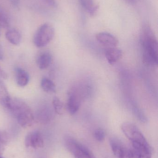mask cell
Returning a JSON list of instances; mask_svg holds the SVG:
<instances>
[{
  "instance_id": "6da1fadb",
  "label": "cell",
  "mask_w": 158,
  "mask_h": 158,
  "mask_svg": "<svg viewBox=\"0 0 158 158\" xmlns=\"http://www.w3.org/2000/svg\"><path fill=\"white\" fill-rule=\"evenodd\" d=\"M121 130L131 144L133 158H152V148L135 124L124 123L122 124Z\"/></svg>"
},
{
  "instance_id": "7a4b0ae2",
  "label": "cell",
  "mask_w": 158,
  "mask_h": 158,
  "mask_svg": "<svg viewBox=\"0 0 158 158\" xmlns=\"http://www.w3.org/2000/svg\"><path fill=\"white\" fill-rule=\"evenodd\" d=\"M140 41L143 48V58L144 63L150 65H157V40L152 28L147 23L143 26Z\"/></svg>"
},
{
  "instance_id": "3957f363",
  "label": "cell",
  "mask_w": 158,
  "mask_h": 158,
  "mask_svg": "<svg viewBox=\"0 0 158 158\" xmlns=\"http://www.w3.org/2000/svg\"><path fill=\"white\" fill-rule=\"evenodd\" d=\"M8 110L22 128H28L32 126L35 117L29 106L22 99L12 98Z\"/></svg>"
},
{
  "instance_id": "277c9868",
  "label": "cell",
  "mask_w": 158,
  "mask_h": 158,
  "mask_svg": "<svg viewBox=\"0 0 158 158\" xmlns=\"http://www.w3.org/2000/svg\"><path fill=\"white\" fill-rule=\"evenodd\" d=\"M64 143L66 148L75 158H96L88 148L71 136H65Z\"/></svg>"
},
{
  "instance_id": "5b68a950",
  "label": "cell",
  "mask_w": 158,
  "mask_h": 158,
  "mask_svg": "<svg viewBox=\"0 0 158 158\" xmlns=\"http://www.w3.org/2000/svg\"><path fill=\"white\" fill-rule=\"evenodd\" d=\"M55 30L49 23H44L37 30L33 37V43L36 47L42 48L46 46L53 40Z\"/></svg>"
},
{
  "instance_id": "8992f818",
  "label": "cell",
  "mask_w": 158,
  "mask_h": 158,
  "mask_svg": "<svg viewBox=\"0 0 158 158\" xmlns=\"http://www.w3.org/2000/svg\"><path fill=\"white\" fill-rule=\"evenodd\" d=\"M109 145L113 154L117 158H133L131 149L118 138H110Z\"/></svg>"
},
{
  "instance_id": "52a82bcc",
  "label": "cell",
  "mask_w": 158,
  "mask_h": 158,
  "mask_svg": "<svg viewBox=\"0 0 158 158\" xmlns=\"http://www.w3.org/2000/svg\"><path fill=\"white\" fill-rule=\"evenodd\" d=\"M25 144L26 147L32 149L43 148L44 141L41 132L38 130L30 132L25 137Z\"/></svg>"
},
{
  "instance_id": "ba28073f",
  "label": "cell",
  "mask_w": 158,
  "mask_h": 158,
  "mask_svg": "<svg viewBox=\"0 0 158 158\" xmlns=\"http://www.w3.org/2000/svg\"><path fill=\"white\" fill-rule=\"evenodd\" d=\"M80 106V98L79 94L74 90H71L69 93L67 103V108L69 113L70 115H74L79 111Z\"/></svg>"
},
{
  "instance_id": "9c48e42d",
  "label": "cell",
  "mask_w": 158,
  "mask_h": 158,
  "mask_svg": "<svg viewBox=\"0 0 158 158\" xmlns=\"http://www.w3.org/2000/svg\"><path fill=\"white\" fill-rule=\"evenodd\" d=\"M97 41L106 48L117 47L119 41L116 37L107 32H101L96 36Z\"/></svg>"
},
{
  "instance_id": "30bf717a",
  "label": "cell",
  "mask_w": 158,
  "mask_h": 158,
  "mask_svg": "<svg viewBox=\"0 0 158 158\" xmlns=\"http://www.w3.org/2000/svg\"><path fill=\"white\" fill-rule=\"evenodd\" d=\"M53 117L52 108L48 105H44L37 110L36 113L37 120L42 124L50 122Z\"/></svg>"
},
{
  "instance_id": "8fae6325",
  "label": "cell",
  "mask_w": 158,
  "mask_h": 158,
  "mask_svg": "<svg viewBox=\"0 0 158 158\" xmlns=\"http://www.w3.org/2000/svg\"><path fill=\"white\" fill-rule=\"evenodd\" d=\"M105 54L108 62L110 64H114L117 63L122 56V51L117 47L106 48Z\"/></svg>"
},
{
  "instance_id": "7c38bea8",
  "label": "cell",
  "mask_w": 158,
  "mask_h": 158,
  "mask_svg": "<svg viewBox=\"0 0 158 158\" xmlns=\"http://www.w3.org/2000/svg\"><path fill=\"white\" fill-rule=\"evenodd\" d=\"M15 76L17 84L20 87L26 86L29 81L28 73L21 68L15 69Z\"/></svg>"
},
{
  "instance_id": "4fadbf2b",
  "label": "cell",
  "mask_w": 158,
  "mask_h": 158,
  "mask_svg": "<svg viewBox=\"0 0 158 158\" xmlns=\"http://www.w3.org/2000/svg\"><path fill=\"white\" fill-rule=\"evenodd\" d=\"M11 99L6 86L3 82L0 80V105L8 110Z\"/></svg>"
},
{
  "instance_id": "5bb4252c",
  "label": "cell",
  "mask_w": 158,
  "mask_h": 158,
  "mask_svg": "<svg viewBox=\"0 0 158 158\" xmlns=\"http://www.w3.org/2000/svg\"><path fill=\"white\" fill-rule=\"evenodd\" d=\"M79 1L83 8L91 16L95 15L98 12L99 6L94 0H79Z\"/></svg>"
},
{
  "instance_id": "9a60e30c",
  "label": "cell",
  "mask_w": 158,
  "mask_h": 158,
  "mask_svg": "<svg viewBox=\"0 0 158 158\" xmlns=\"http://www.w3.org/2000/svg\"><path fill=\"white\" fill-rule=\"evenodd\" d=\"M53 61L52 55L48 52L42 53L37 57V66L41 70L46 69L50 66Z\"/></svg>"
},
{
  "instance_id": "2e32d148",
  "label": "cell",
  "mask_w": 158,
  "mask_h": 158,
  "mask_svg": "<svg viewBox=\"0 0 158 158\" xmlns=\"http://www.w3.org/2000/svg\"><path fill=\"white\" fill-rule=\"evenodd\" d=\"M6 38L12 44L18 45L21 41V35L15 29H10L6 32Z\"/></svg>"
},
{
  "instance_id": "e0dca14e",
  "label": "cell",
  "mask_w": 158,
  "mask_h": 158,
  "mask_svg": "<svg viewBox=\"0 0 158 158\" xmlns=\"http://www.w3.org/2000/svg\"><path fill=\"white\" fill-rule=\"evenodd\" d=\"M41 85L44 92L53 94L56 92V87L54 83L47 77H44L41 80Z\"/></svg>"
},
{
  "instance_id": "ac0fdd59",
  "label": "cell",
  "mask_w": 158,
  "mask_h": 158,
  "mask_svg": "<svg viewBox=\"0 0 158 158\" xmlns=\"http://www.w3.org/2000/svg\"><path fill=\"white\" fill-rule=\"evenodd\" d=\"M52 103L55 112L58 115H62L64 112V104L63 102L57 97H54Z\"/></svg>"
},
{
  "instance_id": "d6986e66",
  "label": "cell",
  "mask_w": 158,
  "mask_h": 158,
  "mask_svg": "<svg viewBox=\"0 0 158 158\" xmlns=\"http://www.w3.org/2000/svg\"><path fill=\"white\" fill-rule=\"evenodd\" d=\"M93 135L96 141L99 142H103L105 139V132L103 129H96L94 132Z\"/></svg>"
},
{
  "instance_id": "ffe728a7",
  "label": "cell",
  "mask_w": 158,
  "mask_h": 158,
  "mask_svg": "<svg viewBox=\"0 0 158 158\" xmlns=\"http://www.w3.org/2000/svg\"><path fill=\"white\" fill-rule=\"evenodd\" d=\"M9 141V136L7 132L0 130V144L5 147Z\"/></svg>"
},
{
  "instance_id": "44dd1931",
  "label": "cell",
  "mask_w": 158,
  "mask_h": 158,
  "mask_svg": "<svg viewBox=\"0 0 158 158\" xmlns=\"http://www.w3.org/2000/svg\"><path fill=\"white\" fill-rule=\"evenodd\" d=\"M134 113L135 117L138 118L140 121L143 123H146L147 121V118L146 116L144 114L143 112L138 108L135 107L134 110Z\"/></svg>"
},
{
  "instance_id": "7402d4cb",
  "label": "cell",
  "mask_w": 158,
  "mask_h": 158,
  "mask_svg": "<svg viewBox=\"0 0 158 158\" xmlns=\"http://www.w3.org/2000/svg\"><path fill=\"white\" fill-rule=\"evenodd\" d=\"M9 26V20L7 17L0 12V27L4 28L8 27Z\"/></svg>"
},
{
  "instance_id": "603a6c76",
  "label": "cell",
  "mask_w": 158,
  "mask_h": 158,
  "mask_svg": "<svg viewBox=\"0 0 158 158\" xmlns=\"http://www.w3.org/2000/svg\"><path fill=\"white\" fill-rule=\"evenodd\" d=\"M8 78V76L7 73L1 68L0 67V78L4 79L6 80Z\"/></svg>"
},
{
  "instance_id": "cb8c5ba5",
  "label": "cell",
  "mask_w": 158,
  "mask_h": 158,
  "mask_svg": "<svg viewBox=\"0 0 158 158\" xmlns=\"http://www.w3.org/2000/svg\"><path fill=\"white\" fill-rule=\"evenodd\" d=\"M46 4L53 7L57 6V3L55 0H44Z\"/></svg>"
},
{
  "instance_id": "d4e9b609",
  "label": "cell",
  "mask_w": 158,
  "mask_h": 158,
  "mask_svg": "<svg viewBox=\"0 0 158 158\" xmlns=\"http://www.w3.org/2000/svg\"><path fill=\"white\" fill-rule=\"evenodd\" d=\"M10 3L15 6V7H18L20 3V0H9Z\"/></svg>"
},
{
  "instance_id": "484cf974",
  "label": "cell",
  "mask_w": 158,
  "mask_h": 158,
  "mask_svg": "<svg viewBox=\"0 0 158 158\" xmlns=\"http://www.w3.org/2000/svg\"><path fill=\"white\" fill-rule=\"evenodd\" d=\"M4 58L3 52L2 49L0 45V60H2Z\"/></svg>"
},
{
  "instance_id": "4316f807",
  "label": "cell",
  "mask_w": 158,
  "mask_h": 158,
  "mask_svg": "<svg viewBox=\"0 0 158 158\" xmlns=\"http://www.w3.org/2000/svg\"><path fill=\"white\" fill-rule=\"evenodd\" d=\"M5 147L0 144V156L2 155L3 153L5 150Z\"/></svg>"
},
{
  "instance_id": "83f0119b",
  "label": "cell",
  "mask_w": 158,
  "mask_h": 158,
  "mask_svg": "<svg viewBox=\"0 0 158 158\" xmlns=\"http://www.w3.org/2000/svg\"><path fill=\"white\" fill-rule=\"evenodd\" d=\"M126 2L129 3L131 4H133L137 2V0H125Z\"/></svg>"
},
{
  "instance_id": "f1b7e54d",
  "label": "cell",
  "mask_w": 158,
  "mask_h": 158,
  "mask_svg": "<svg viewBox=\"0 0 158 158\" xmlns=\"http://www.w3.org/2000/svg\"><path fill=\"white\" fill-rule=\"evenodd\" d=\"M36 158H45V157L43 156H40L37 157Z\"/></svg>"
},
{
  "instance_id": "f546056e",
  "label": "cell",
  "mask_w": 158,
  "mask_h": 158,
  "mask_svg": "<svg viewBox=\"0 0 158 158\" xmlns=\"http://www.w3.org/2000/svg\"><path fill=\"white\" fill-rule=\"evenodd\" d=\"M0 158H3L2 157H1V156H0Z\"/></svg>"
},
{
  "instance_id": "4dcf8cb0",
  "label": "cell",
  "mask_w": 158,
  "mask_h": 158,
  "mask_svg": "<svg viewBox=\"0 0 158 158\" xmlns=\"http://www.w3.org/2000/svg\"><path fill=\"white\" fill-rule=\"evenodd\" d=\"M0 35H1V32H0Z\"/></svg>"
}]
</instances>
